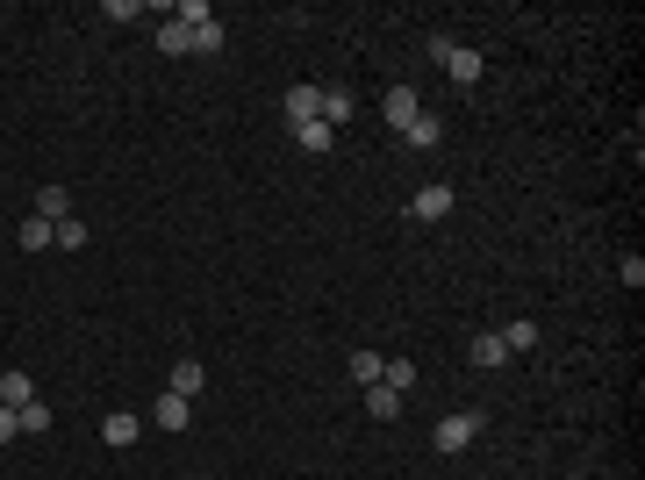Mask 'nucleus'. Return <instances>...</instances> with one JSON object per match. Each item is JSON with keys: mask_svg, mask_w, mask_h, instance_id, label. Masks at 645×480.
Wrapping results in <instances>:
<instances>
[{"mask_svg": "<svg viewBox=\"0 0 645 480\" xmlns=\"http://www.w3.org/2000/svg\"><path fill=\"white\" fill-rule=\"evenodd\" d=\"M473 438H481V409H459V416H445L438 430H430V445H438V452H466Z\"/></svg>", "mask_w": 645, "mask_h": 480, "instance_id": "obj_1", "label": "nucleus"}, {"mask_svg": "<svg viewBox=\"0 0 645 480\" xmlns=\"http://www.w3.org/2000/svg\"><path fill=\"white\" fill-rule=\"evenodd\" d=\"M430 58L452 72V86H473V79H481V51H459V43H445V36H430Z\"/></svg>", "mask_w": 645, "mask_h": 480, "instance_id": "obj_2", "label": "nucleus"}, {"mask_svg": "<svg viewBox=\"0 0 645 480\" xmlns=\"http://www.w3.org/2000/svg\"><path fill=\"white\" fill-rule=\"evenodd\" d=\"M380 108H387V122H395V137L423 115V101H416V86H409V79H402V86H387V101H380Z\"/></svg>", "mask_w": 645, "mask_h": 480, "instance_id": "obj_3", "label": "nucleus"}, {"mask_svg": "<svg viewBox=\"0 0 645 480\" xmlns=\"http://www.w3.org/2000/svg\"><path fill=\"white\" fill-rule=\"evenodd\" d=\"M316 115H323V86H287V129L316 122Z\"/></svg>", "mask_w": 645, "mask_h": 480, "instance_id": "obj_4", "label": "nucleus"}, {"mask_svg": "<svg viewBox=\"0 0 645 480\" xmlns=\"http://www.w3.org/2000/svg\"><path fill=\"white\" fill-rule=\"evenodd\" d=\"M151 423H158V430H187V423H194V402L165 387V395H158V409H151Z\"/></svg>", "mask_w": 645, "mask_h": 480, "instance_id": "obj_5", "label": "nucleus"}, {"mask_svg": "<svg viewBox=\"0 0 645 480\" xmlns=\"http://www.w3.org/2000/svg\"><path fill=\"white\" fill-rule=\"evenodd\" d=\"M416 215H423V223H445V215H452V187H445V180L416 187Z\"/></svg>", "mask_w": 645, "mask_h": 480, "instance_id": "obj_6", "label": "nucleus"}, {"mask_svg": "<svg viewBox=\"0 0 645 480\" xmlns=\"http://www.w3.org/2000/svg\"><path fill=\"white\" fill-rule=\"evenodd\" d=\"M137 430H144V416H129V409H108V416H101V438H108L115 452L137 445Z\"/></svg>", "mask_w": 645, "mask_h": 480, "instance_id": "obj_7", "label": "nucleus"}, {"mask_svg": "<svg viewBox=\"0 0 645 480\" xmlns=\"http://www.w3.org/2000/svg\"><path fill=\"white\" fill-rule=\"evenodd\" d=\"M495 337H502V352H509V359L538 352V323H531V316H516V323H509V330H495Z\"/></svg>", "mask_w": 645, "mask_h": 480, "instance_id": "obj_8", "label": "nucleus"}, {"mask_svg": "<svg viewBox=\"0 0 645 480\" xmlns=\"http://www.w3.org/2000/svg\"><path fill=\"white\" fill-rule=\"evenodd\" d=\"M402 144H409V151H430V144H445V122H438V115H416V122L402 129Z\"/></svg>", "mask_w": 645, "mask_h": 480, "instance_id": "obj_9", "label": "nucleus"}, {"mask_svg": "<svg viewBox=\"0 0 645 480\" xmlns=\"http://www.w3.org/2000/svg\"><path fill=\"white\" fill-rule=\"evenodd\" d=\"M473 366H481V373H495V366H509V352H502V337L495 330H481V337H473V352H466Z\"/></svg>", "mask_w": 645, "mask_h": 480, "instance_id": "obj_10", "label": "nucleus"}, {"mask_svg": "<svg viewBox=\"0 0 645 480\" xmlns=\"http://www.w3.org/2000/svg\"><path fill=\"white\" fill-rule=\"evenodd\" d=\"M201 387H208V366H201V359H180V366H172V395H187V402H194Z\"/></svg>", "mask_w": 645, "mask_h": 480, "instance_id": "obj_11", "label": "nucleus"}, {"mask_svg": "<svg viewBox=\"0 0 645 480\" xmlns=\"http://www.w3.org/2000/svg\"><path fill=\"white\" fill-rule=\"evenodd\" d=\"M158 51H165V58H180V51H194V29H187L180 15H172V22H158Z\"/></svg>", "mask_w": 645, "mask_h": 480, "instance_id": "obj_12", "label": "nucleus"}, {"mask_svg": "<svg viewBox=\"0 0 645 480\" xmlns=\"http://www.w3.org/2000/svg\"><path fill=\"white\" fill-rule=\"evenodd\" d=\"M36 215H43V223H65V215H72V194H65V187H36Z\"/></svg>", "mask_w": 645, "mask_h": 480, "instance_id": "obj_13", "label": "nucleus"}, {"mask_svg": "<svg viewBox=\"0 0 645 480\" xmlns=\"http://www.w3.org/2000/svg\"><path fill=\"white\" fill-rule=\"evenodd\" d=\"M294 144H301V151H330V144H337V129L316 115V122H301V129H294Z\"/></svg>", "mask_w": 645, "mask_h": 480, "instance_id": "obj_14", "label": "nucleus"}, {"mask_svg": "<svg viewBox=\"0 0 645 480\" xmlns=\"http://www.w3.org/2000/svg\"><path fill=\"white\" fill-rule=\"evenodd\" d=\"M380 366H387L380 352H352V359H344V373H352L359 387H380Z\"/></svg>", "mask_w": 645, "mask_h": 480, "instance_id": "obj_15", "label": "nucleus"}, {"mask_svg": "<svg viewBox=\"0 0 645 480\" xmlns=\"http://www.w3.org/2000/svg\"><path fill=\"white\" fill-rule=\"evenodd\" d=\"M366 416H373V423L402 416V395H395V387H366Z\"/></svg>", "mask_w": 645, "mask_h": 480, "instance_id": "obj_16", "label": "nucleus"}, {"mask_svg": "<svg viewBox=\"0 0 645 480\" xmlns=\"http://www.w3.org/2000/svg\"><path fill=\"white\" fill-rule=\"evenodd\" d=\"M323 122H330V129L352 122V94H344V86H323Z\"/></svg>", "mask_w": 645, "mask_h": 480, "instance_id": "obj_17", "label": "nucleus"}, {"mask_svg": "<svg viewBox=\"0 0 645 480\" xmlns=\"http://www.w3.org/2000/svg\"><path fill=\"white\" fill-rule=\"evenodd\" d=\"M0 402H8V409L36 402V387H29V373H0Z\"/></svg>", "mask_w": 645, "mask_h": 480, "instance_id": "obj_18", "label": "nucleus"}, {"mask_svg": "<svg viewBox=\"0 0 645 480\" xmlns=\"http://www.w3.org/2000/svg\"><path fill=\"white\" fill-rule=\"evenodd\" d=\"M15 244H22V251H51V223H43V215H29V223L15 230Z\"/></svg>", "mask_w": 645, "mask_h": 480, "instance_id": "obj_19", "label": "nucleus"}, {"mask_svg": "<svg viewBox=\"0 0 645 480\" xmlns=\"http://www.w3.org/2000/svg\"><path fill=\"white\" fill-rule=\"evenodd\" d=\"M380 387H395V395H409V387H416V366H409V359H387V366H380Z\"/></svg>", "mask_w": 645, "mask_h": 480, "instance_id": "obj_20", "label": "nucleus"}, {"mask_svg": "<svg viewBox=\"0 0 645 480\" xmlns=\"http://www.w3.org/2000/svg\"><path fill=\"white\" fill-rule=\"evenodd\" d=\"M51 244H58V251H79V244H86V223H79V215H65V223H51Z\"/></svg>", "mask_w": 645, "mask_h": 480, "instance_id": "obj_21", "label": "nucleus"}, {"mask_svg": "<svg viewBox=\"0 0 645 480\" xmlns=\"http://www.w3.org/2000/svg\"><path fill=\"white\" fill-rule=\"evenodd\" d=\"M194 51H208V58L223 51V22H201V29H194Z\"/></svg>", "mask_w": 645, "mask_h": 480, "instance_id": "obj_22", "label": "nucleus"}, {"mask_svg": "<svg viewBox=\"0 0 645 480\" xmlns=\"http://www.w3.org/2000/svg\"><path fill=\"white\" fill-rule=\"evenodd\" d=\"M15 416H22V430H51V409H43V402H22Z\"/></svg>", "mask_w": 645, "mask_h": 480, "instance_id": "obj_23", "label": "nucleus"}, {"mask_svg": "<svg viewBox=\"0 0 645 480\" xmlns=\"http://www.w3.org/2000/svg\"><path fill=\"white\" fill-rule=\"evenodd\" d=\"M617 280H624V287H645V258H638V251L624 258V266H617Z\"/></svg>", "mask_w": 645, "mask_h": 480, "instance_id": "obj_24", "label": "nucleus"}, {"mask_svg": "<svg viewBox=\"0 0 645 480\" xmlns=\"http://www.w3.org/2000/svg\"><path fill=\"white\" fill-rule=\"evenodd\" d=\"M15 438H22V416H15L8 402H0V445H15Z\"/></svg>", "mask_w": 645, "mask_h": 480, "instance_id": "obj_25", "label": "nucleus"}]
</instances>
